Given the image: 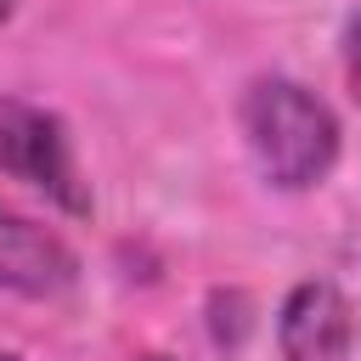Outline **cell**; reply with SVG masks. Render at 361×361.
Wrapping results in <instances>:
<instances>
[{
	"mask_svg": "<svg viewBox=\"0 0 361 361\" xmlns=\"http://www.w3.org/2000/svg\"><path fill=\"white\" fill-rule=\"evenodd\" d=\"M344 73H350V90H355V102H361V6H355L350 28H344Z\"/></svg>",
	"mask_w": 361,
	"mask_h": 361,
	"instance_id": "5b68a950",
	"label": "cell"
},
{
	"mask_svg": "<svg viewBox=\"0 0 361 361\" xmlns=\"http://www.w3.org/2000/svg\"><path fill=\"white\" fill-rule=\"evenodd\" d=\"M0 361H17V355H6V350H0Z\"/></svg>",
	"mask_w": 361,
	"mask_h": 361,
	"instance_id": "ba28073f",
	"label": "cell"
},
{
	"mask_svg": "<svg viewBox=\"0 0 361 361\" xmlns=\"http://www.w3.org/2000/svg\"><path fill=\"white\" fill-rule=\"evenodd\" d=\"M6 17H11V0H0V23H6Z\"/></svg>",
	"mask_w": 361,
	"mask_h": 361,
	"instance_id": "8992f818",
	"label": "cell"
},
{
	"mask_svg": "<svg viewBox=\"0 0 361 361\" xmlns=\"http://www.w3.org/2000/svg\"><path fill=\"white\" fill-rule=\"evenodd\" d=\"M0 175L45 192L68 214H85L90 209V192L79 186V164H73V147H68L62 118L45 113V107L11 102V96H0Z\"/></svg>",
	"mask_w": 361,
	"mask_h": 361,
	"instance_id": "7a4b0ae2",
	"label": "cell"
},
{
	"mask_svg": "<svg viewBox=\"0 0 361 361\" xmlns=\"http://www.w3.org/2000/svg\"><path fill=\"white\" fill-rule=\"evenodd\" d=\"M141 361H169V355H141Z\"/></svg>",
	"mask_w": 361,
	"mask_h": 361,
	"instance_id": "52a82bcc",
	"label": "cell"
},
{
	"mask_svg": "<svg viewBox=\"0 0 361 361\" xmlns=\"http://www.w3.org/2000/svg\"><path fill=\"white\" fill-rule=\"evenodd\" d=\"M350 338H355V310L333 282L316 276L282 299V316H276L282 361H344Z\"/></svg>",
	"mask_w": 361,
	"mask_h": 361,
	"instance_id": "277c9868",
	"label": "cell"
},
{
	"mask_svg": "<svg viewBox=\"0 0 361 361\" xmlns=\"http://www.w3.org/2000/svg\"><path fill=\"white\" fill-rule=\"evenodd\" d=\"M243 135H248L259 175L282 192H310L338 164L333 107L293 79H259L243 96Z\"/></svg>",
	"mask_w": 361,
	"mask_h": 361,
	"instance_id": "6da1fadb",
	"label": "cell"
},
{
	"mask_svg": "<svg viewBox=\"0 0 361 361\" xmlns=\"http://www.w3.org/2000/svg\"><path fill=\"white\" fill-rule=\"evenodd\" d=\"M73 276H79L73 248L51 226L0 203V288L23 299H56L62 288H73Z\"/></svg>",
	"mask_w": 361,
	"mask_h": 361,
	"instance_id": "3957f363",
	"label": "cell"
}]
</instances>
